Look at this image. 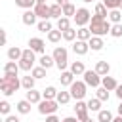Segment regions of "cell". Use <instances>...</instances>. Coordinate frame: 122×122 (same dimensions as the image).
Wrapping results in <instances>:
<instances>
[{
  "instance_id": "obj_1",
  "label": "cell",
  "mask_w": 122,
  "mask_h": 122,
  "mask_svg": "<svg viewBox=\"0 0 122 122\" xmlns=\"http://www.w3.org/2000/svg\"><path fill=\"white\" fill-rule=\"evenodd\" d=\"M111 21L109 19H103V17H99V15H92V19H90V25H88V29L92 30V36H105V34H109L111 32Z\"/></svg>"
},
{
  "instance_id": "obj_2",
  "label": "cell",
  "mask_w": 122,
  "mask_h": 122,
  "mask_svg": "<svg viewBox=\"0 0 122 122\" xmlns=\"http://www.w3.org/2000/svg\"><path fill=\"white\" fill-rule=\"evenodd\" d=\"M51 57H53L55 67L59 71H67V67H69V51H67V48L55 46V50L51 51Z\"/></svg>"
},
{
  "instance_id": "obj_3",
  "label": "cell",
  "mask_w": 122,
  "mask_h": 122,
  "mask_svg": "<svg viewBox=\"0 0 122 122\" xmlns=\"http://www.w3.org/2000/svg\"><path fill=\"white\" fill-rule=\"evenodd\" d=\"M86 90H88V86H86V82H84V80H74V82L69 86L71 97H72V99H76V101L86 97Z\"/></svg>"
},
{
  "instance_id": "obj_4",
  "label": "cell",
  "mask_w": 122,
  "mask_h": 122,
  "mask_svg": "<svg viewBox=\"0 0 122 122\" xmlns=\"http://www.w3.org/2000/svg\"><path fill=\"white\" fill-rule=\"evenodd\" d=\"M57 109H59V103H57L55 99H42V101L38 103V112L44 114V116L53 114Z\"/></svg>"
},
{
  "instance_id": "obj_5",
  "label": "cell",
  "mask_w": 122,
  "mask_h": 122,
  "mask_svg": "<svg viewBox=\"0 0 122 122\" xmlns=\"http://www.w3.org/2000/svg\"><path fill=\"white\" fill-rule=\"evenodd\" d=\"M74 23H76V27H86V25H90V19H92V13H90V10L88 8H76V13H74Z\"/></svg>"
},
{
  "instance_id": "obj_6",
  "label": "cell",
  "mask_w": 122,
  "mask_h": 122,
  "mask_svg": "<svg viewBox=\"0 0 122 122\" xmlns=\"http://www.w3.org/2000/svg\"><path fill=\"white\" fill-rule=\"evenodd\" d=\"M82 76H84V82H86V86H92V88H97V86H101V76H99L95 71H86Z\"/></svg>"
},
{
  "instance_id": "obj_7",
  "label": "cell",
  "mask_w": 122,
  "mask_h": 122,
  "mask_svg": "<svg viewBox=\"0 0 122 122\" xmlns=\"http://www.w3.org/2000/svg\"><path fill=\"white\" fill-rule=\"evenodd\" d=\"M29 48L34 51V53H44L46 51V42L42 40V38H38V36H32L30 40H29Z\"/></svg>"
},
{
  "instance_id": "obj_8",
  "label": "cell",
  "mask_w": 122,
  "mask_h": 122,
  "mask_svg": "<svg viewBox=\"0 0 122 122\" xmlns=\"http://www.w3.org/2000/svg\"><path fill=\"white\" fill-rule=\"evenodd\" d=\"M74 112H76V118L82 122V120H86L90 114H88V103H84L82 99H78L76 101V105H74Z\"/></svg>"
},
{
  "instance_id": "obj_9",
  "label": "cell",
  "mask_w": 122,
  "mask_h": 122,
  "mask_svg": "<svg viewBox=\"0 0 122 122\" xmlns=\"http://www.w3.org/2000/svg\"><path fill=\"white\" fill-rule=\"evenodd\" d=\"M32 10H34L36 17H40V19H51V13H50V6H48V4H36Z\"/></svg>"
},
{
  "instance_id": "obj_10",
  "label": "cell",
  "mask_w": 122,
  "mask_h": 122,
  "mask_svg": "<svg viewBox=\"0 0 122 122\" xmlns=\"http://www.w3.org/2000/svg\"><path fill=\"white\" fill-rule=\"evenodd\" d=\"M72 51L76 53V55H86L88 51H90V46H88V42L86 40H74V44H72Z\"/></svg>"
},
{
  "instance_id": "obj_11",
  "label": "cell",
  "mask_w": 122,
  "mask_h": 122,
  "mask_svg": "<svg viewBox=\"0 0 122 122\" xmlns=\"http://www.w3.org/2000/svg\"><path fill=\"white\" fill-rule=\"evenodd\" d=\"M36 13H34V10H25L23 11V15H21V21H23V25H27V27H32L34 23H36Z\"/></svg>"
},
{
  "instance_id": "obj_12",
  "label": "cell",
  "mask_w": 122,
  "mask_h": 122,
  "mask_svg": "<svg viewBox=\"0 0 122 122\" xmlns=\"http://www.w3.org/2000/svg\"><path fill=\"white\" fill-rule=\"evenodd\" d=\"M25 99H27V101H30L32 105H38V103L42 101V92H38V90L30 88V90H27V93H25Z\"/></svg>"
},
{
  "instance_id": "obj_13",
  "label": "cell",
  "mask_w": 122,
  "mask_h": 122,
  "mask_svg": "<svg viewBox=\"0 0 122 122\" xmlns=\"http://www.w3.org/2000/svg\"><path fill=\"white\" fill-rule=\"evenodd\" d=\"M19 65H17V61H8L6 65H4V74H8V76H17L19 74Z\"/></svg>"
},
{
  "instance_id": "obj_14",
  "label": "cell",
  "mask_w": 122,
  "mask_h": 122,
  "mask_svg": "<svg viewBox=\"0 0 122 122\" xmlns=\"http://www.w3.org/2000/svg\"><path fill=\"white\" fill-rule=\"evenodd\" d=\"M88 46H90V50H93V51H99V50H103V36H92L90 40H88Z\"/></svg>"
},
{
  "instance_id": "obj_15",
  "label": "cell",
  "mask_w": 122,
  "mask_h": 122,
  "mask_svg": "<svg viewBox=\"0 0 122 122\" xmlns=\"http://www.w3.org/2000/svg\"><path fill=\"white\" fill-rule=\"evenodd\" d=\"M99 76H107L109 72H111V65L107 63V61H97L95 63V69H93Z\"/></svg>"
},
{
  "instance_id": "obj_16",
  "label": "cell",
  "mask_w": 122,
  "mask_h": 122,
  "mask_svg": "<svg viewBox=\"0 0 122 122\" xmlns=\"http://www.w3.org/2000/svg\"><path fill=\"white\" fill-rule=\"evenodd\" d=\"M69 71H71L74 76H82V74L86 72V67H84V63H82V61H72V63H71V67H69Z\"/></svg>"
},
{
  "instance_id": "obj_17",
  "label": "cell",
  "mask_w": 122,
  "mask_h": 122,
  "mask_svg": "<svg viewBox=\"0 0 122 122\" xmlns=\"http://www.w3.org/2000/svg\"><path fill=\"white\" fill-rule=\"evenodd\" d=\"M101 86H103V88H107L109 92H114V90H116V86H118V82H116L112 76H109V74H107V76H101Z\"/></svg>"
},
{
  "instance_id": "obj_18",
  "label": "cell",
  "mask_w": 122,
  "mask_h": 122,
  "mask_svg": "<svg viewBox=\"0 0 122 122\" xmlns=\"http://www.w3.org/2000/svg\"><path fill=\"white\" fill-rule=\"evenodd\" d=\"M30 101H27V99H21V101H17V105H15V109H17V112L19 114H29L30 112Z\"/></svg>"
},
{
  "instance_id": "obj_19",
  "label": "cell",
  "mask_w": 122,
  "mask_h": 122,
  "mask_svg": "<svg viewBox=\"0 0 122 122\" xmlns=\"http://www.w3.org/2000/svg\"><path fill=\"white\" fill-rule=\"evenodd\" d=\"M21 55H23V50L17 48V46H11V48L8 50V59H10V61H19Z\"/></svg>"
},
{
  "instance_id": "obj_20",
  "label": "cell",
  "mask_w": 122,
  "mask_h": 122,
  "mask_svg": "<svg viewBox=\"0 0 122 122\" xmlns=\"http://www.w3.org/2000/svg\"><path fill=\"white\" fill-rule=\"evenodd\" d=\"M38 63H40V67H44V69H51V67L55 65L53 57H51V55H48V53H42V55H40V59H38Z\"/></svg>"
},
{
  "instance_id": "obj_21",
  "label": "cell",
  "mask_w": 122,
  "mask_h": 122,
  "mask_svg": "<svg viewBox=\"0 0 122 122\" xmlns=\"http://www.w3.org/2000/svg\"><path fill=\"white\" fill-rule=\"evenodd\" d=\"M59 80H61V86H71V84L74 82V74H72L71 71H61Z\"/></svg>"
},
{
  "instance_id": "obj_22",
  "label": "cell",
  "mask_w": 122,
  "mask_h": 122,
  "mask_svg": "<svg viewBox=\"0 0 122 122\" xmlns=\"http://www.w3.org/2000/svg\"><path fill=\"white\" fill-rule=\"evenodd\" d=\"M61 10H63V15H65V17H74V13H76V6H74L72 2L63 4V6H61Z\"/></svg>"
},
{
  "instance_id": "obj_23",
  "label": "cell",
  "mask_w": 122,
  "mask_h": 122,
  "mask_svg": "<svg viewBox=\"0 0 122 122\" xmlns=\"http://www.w3.org/2000/svg\"><path fill=\"white\" fill-rule=\"evenodd\" d=\"M36 27H38V30H40V32H46V34L53 29V25H51V21H50V19H40V21L36 23Z\"/></svg>"
},
{
  "instance_id": "obj_24",
  "label": "cell",
  "mask_w": 122,
  "mask_h": 122,
  "mask_svg": "<svg viewBox=\"0 0 122 122\" xmlns=\"http://www.w3.org/2000/svg\"><path fill=\"white\" fill-rule=\"evenodd\" d=\"M76 38L78 40H90L92 38V30L88 29V27H78V30H76Z\"/></svg>"
},
{
  "instance_id": "obj_25",
  "label": "cell",
  "mask_w": 122,
  "mask_h": 122,
  "mask_svg": "<svg viewBox=\"0 0 122 122\" xmlns=\"http://www.w3.org/2000/svg\"><path fill=\"white\" fill-rule=\"evenodd\" d=\"M72 97H71V92H57V95H55V101L59 103V105H67L69 101H71Z\"/></svg>"
},
{
  "instance_id": "obj_26",
  "label": "cell",
  "mask_w": 122,
  "mask_h": 122,
  "mask_svg": "<svg viewBox=\"0 0 122 122\" xmlns=\"http://www.w3.org/2000/svg\"><path fill=\"white\" fill-rule=\"evenodd\" d=\"M61 38H63V32H61L59 29H51V30L48 32V40H50L51 44H57Z\"/></svg>"
},
{
  "instance_id": "obj_27",
  "label": "cell",
  "mask_w": 122,
  "mask_h": 122,
  "mask_svg": "<svg viewBox=\"0 0 122 122\" xmlns=\"http://www.w3.org/2000/svg\"><path fill=\"white\" fill-rule=\"evenodd\" d=\"M34 82H36V78H34L32 74H29V76H23V78H21V88H25V90H30V88H34Z\"/></svg>"
},
{
  "instance_id": "obj_28",
  "label": "cell",
  "mask_w": 122,
  "mask_h": 122,
  "mask_svg": "<svg viewBox=\"0 0 122 122\" xmlns=\"http://www.w3.org/2000/svg\"><path fill=\"white\" fill-rule=\"evenodd\" d=\"M55 95H57L55 86H48L42 90V99H55Z\"/></svg>"
},
{
  "instance_id": "obj_29",
  "label": "cell",
  "mask_w": 122,
  "mask_h": 122,
  "mask_svg": "<svg viewBox=\"0 0 122 122\" xmlns=\"http://www.w3.org/2000/svg\"><path fill=\"white\" fill-rule=\"evenodd\" d=\"M95 97H97L99 101H109V90L103 88V86H97V88H95Z\"/></svg>"
},
{
  "instance_id": "obj_30",
  "label": "cell",
  "mask_w": 122,
  "mask_h": 122,
  "mask_svg": "<svg viewBox=\"0 0 122 122\" xmlns=\"http://www.w3.org/2000/svg\"><path fill=\"white\" fill-rule=\"evenodd\" d=\"M112 120V112L107 111V109H101L97 112V122H111Z\"/></svg>"
},
{
  "instance_id": "obj_31",
  "label": "cell",
  "mask_w": 122,
  "mask_h": 122,
  "mask_svg": "<svg viewBox=\"0 0 122 122\" xmlns=\"http://www.w3.org/2000/svg\"><path fill=\"white\" fill-rule=\"evenodd\" d=\"M109 21L111 23H122V11L120 10H109Z\"/></svg>"
},
{
  "instance_id": "obj_32",
  "label": "cell",
  "mask_w": 122,
  "mask_h": 122,
  "mask_svg": "<svg viewBox=\"0 0 122 122\" xmlns=\"http://www.w3.org/2000/svg\"><path fill=\"white\" fill-rule=\"evenodd\" d=\"M15 6L23 10H32L36 6V0H15Z\"/></svg>"
},
{
  "instance_id": "obj_33",
  "label": "cell",
  "mask_w": 122,
  "mask_h": 122,
  "mask_svg": "<svg viewBox=\"0 0 122 122\" xmlns=\"http://www.w3.org/2000/svg\"><path fill=\"white\" fill-rule=\"evenodd\" d=\"M50 13H51V19H59V17H63V10H61L59 4H51V6H50Z\"/></svg>"
},
{
  "instance_id": "obj_34",
  "label": "cell",
  "mask_w": 122,
  "mask_h": 122,
  "mask_svg": "<svg viewBox=\"0 0 122 122\" xmlns=\"http://www.w3.org/2000/svg\"><path fill=\"white\" fill-rule=\"evenodd\" d=\"M95 15H99V17H103V19H107V17H109V10L105 8V4H103V2L95 4Z\"/></svg>"
},
{
  "instance_id": "obj_35",
  "label": "cell",
  "mask_w": 122,
  "mask_h": 122,
  "mask_svg": "<svg viewBox=\"0 0 122 122\" xmlns=\"http://www.w3.org/2000/svg\"><path fill=\"white\" fill-rule=\"evenodd\" d=\"M69 27H71V17H65V15H63V17H59V19H57V29H59L61 32H63V30H67Z\"/></svg>"
},
{
  "instance_id": "obj_36",
  "label": "cell",
  "mask_w": 122,
  "mask_h": 122,
  "mask_svg": "<svg viewBox=\"0 0 122 122\" xmlns=\"http://www.w3.org/2000/svg\"><path fill=\"white\" fill-rule=\"evenodd\" d=\"M63 40H67V42H74V40H76V29L69 27L67 30H63Z\"/></svg>"
},
{
  "instance_id": "obj_37",
  "label": "cell",
  "mask_w": 122,
  "mask_h": 122,
  "mask_svg": "<svg viewBox=\"0 0 122 122\" xmlns=\"http://www.w3.org/2000/svg\"><path fill=\"white\" fill-rule=\"evenodd\" d=\"M109 34H111L112 38H120V36H122V23H112Z\"/></svg>"
},
{
  "instance_id": "obj_38",
  "label": "cell",
  "mask_w": 122,
  "mask_h": 122,
  "mask_svg": "<svg viewBox=\"0 0 122 122\" xmlns=\"http://www.w3.org/2000/svg\"><path fill=\"white\" fill-rule=\"evenodd\" d=\"M0 114H2V116L11 114V105H10L8 99H2V101H0Z\"/></svg>"
},
{
  "instance_id": "obj_39",
  "label": "cell",
  "mask_w": 122,
  "mask_h": 122,
  "mask_svg": "<svg viewBox=\"0 0 122 122\" xmlns=\"http://www.w3.org/2000/svg\"><path fill=\"white\" fill-rule=\"evenodd\" d=\"M46 71H48V69H44V67H40V65H38V67H32L30 74H32L36 80H40V78H44V76H46Z\"/></svg>"
},
{
  "instance_id": "obj_40",
  "label": "cell",
  "mask_w": 122,
  "mask_h": 122,
  "mask_svg": "<svg viewBox=\"0 0 122 122\" xmlns=\"http://www.w3.org/2000/svg\"><path fill=\"white\" fill-rule=\"evenodd\" d=\"M88 111H93V112H99V111H101V101H99L97 97H93V99H90V101H88Z\"/></svg>"
},
{
  "instance_id": "obj_41",
  "label": "cell",
  "mask_w": 122,
  "mask_h": 122,
  "mask_svg": "<svg viewBox=\"0 0 122 122\" xmlns=\"http://www.w3.org/2000/svg\"><path fill=\"white\" fill-rule=\"evenodd\" d=\"M107 10H120L122 8V0H103Z\"/></svg>"
},
{
  "instance_id": "obj_42",
  "label": "cell",
  "mask_w": 122,
  "mask_h": 122,
  "mask_svg": "<svg viewBox=\"0 0 122 122\" xmlns=\"http://www.w3.org/2000/svg\"><path fill=\"white\" fill-rule=\"evenodd\" d=\"M17 65H19V69H21V71H32V67H34V63H32V61H27V59H23V57L17 61Z\"/></svg>"
},
{
  "instance_id": "obj_43",
  "label": "cell",
  "mask_w": 122,
  "mask_h": 122,
  "mask_svg": "<svg viewBox=\"0 0 122 122\" xmlns=\"http://www.w3.org/2000/svg\"><path fill=\"white\" fill-rule=\"evenodd\" d=\"M15 92H17V88H15V86H11L10 82H6V84H4V88H2V93H4L6 97H11Z\"/></svg>"
},
{
  "instance_id": "obj_44",
  "label": "cell",
  "mask_w": 122,
  "mask_h": 122,
  "mask_svg": "<svg viewBox=\"0 0 122 122\" xmlns=\"http://www.w3.org/2000/svg\"><path fill=\"white\" fill-rule=\"evenodd\" d=\"M23 59H27V61H32V63H36V53L30 50V48H27V50H23V55H21Z\"/></svg>"
},
{
  "instance_id": "obj_45",
  "label": "cell",
  "mask_w": 122,
  "mask_h": 122,
  "mask_svg": "<svg viewBox=\"0 0 122 122\" xmlns=\"http://www.w3.org/2000/svg\"><path fill=\"white\" fill-rule=\"evenodd\" d=\"M6 42H8V34H6V30L0 27V46H6Z\"/></svg>"
},
{
  "instance_id": "obj_46",
  "label": "cell",
  "mask_w": 122,
  "mask_h": 122,
  "mask_svg": "<svg viewBox=\"0 0 122 122\" xmlns=\"http://www.w3.org/2000/svg\"><path fill=\"white\" fill-rule=\"evenodd\" d=\"M4 122H21V120H19V116H15V114H8Z\"/></svg>"
},
{
  "instance_id": "obj_47",
  "label": "cell",
  "mask_w": 122,
  "mask_h": 122,
  "mask_svg": "<svg viewBox=\"0 0 122 122\" xmlns=\"http://www.w3.org/2000/svg\"><path fill=\"white\" fill-rule=\"evenodd\" d=\"M46 122H61V120H59V118L55 116V112H53V114H48V116H46Z\"/></svg>"
},
{
  "instance_id": "obj_48",
  "label": "cell",
  "mask_w": 122,
  "mask_h": 122,
  "mask_svg": "<svg viewBox=\"0 0 122 122\" xmlns=\"http://www.w3.org/2000/svg\"><path fill=\"white\" fill-rule=\"evenodd\" d=\"M61 122H80V120H78L76 116H65V118H63Z\"/></svg>"
},
{
  "instance_id": "obj_49",
  "label": "cell",
  "mask_w": 122,
  "mask_h": 122,
  "mask_svg": "<svg viewBox=\"0 0 122 122\" xmlns=\"http://www.w3.org/2000/svg\"><path fill=\"white\" fill-rule=\"evenodd\" d=\"M114 92H116V97H118V99H120V101H122V84H118V86H116V90H114Z\"/></svg>"
},
{
  "instance_id": "obj_50",
  "label": "cell",
  "mask_w": 122,
  "mask_h": 122,
  "mask_svg": "<svg viewBox=\"0 0 122 122\" xmlns=\"http://www.w3.org/2000/svg\"><path fill=\"white\" fill-rule=\"evenodd\" d=\"M4 84H6V78H4V76H0V92H2V88H4Z\"/></svg>"
},
{
  "instance_id": "obj_51",
  "label": "cell",
  "mask_w": 122,
  "mask_h": 122,
  "mask_svg": "<svg viewBox=\"0 0 122 122\" xmlns=\"http://www.w3.org/2000/svg\"><path fill=\"white\" fill-rule=\"evenodd\" d=\"M111 122H122V116H120V114H118V116H112Z\"/></svg>"
},
{
  "instance_id": "obj_52",
  "label": "cell",
  "mask_w": 122,
  "mask_h": 122,
  "mask_svg": "<svg viewBox=\"0 0 122 122\" xmlns=\"http://www.w3.org/2000/svg\"><path fill=\"white\" fill-rule=\"evenodd\" d=\"M69 0H55V4H59V6H63V4H67Z\"/></svg>"
},
{
  "instance_id": "obj_53",
  "label": "cell",
  "mask_w": 122,
  "mask_h": 122,
  "mask_svg": "<svg viewBox=\"0 0 122 122\" xmlns=\"http://www.w3.org/2000/svg\"><path fill=\"white\" fill-rule=\"evenodd\" d=\"M116 111H118V114L122 116V101H120V105H118V109H116Z\"/></svg>"
},
{
  "instance_id": "obj_54",
  "label": "cell",
  "mask_w": 122,
  "mask_h": 122,
  "mask_svg": "<svg viewBox=\"0 0 122 122\" xmlns=\"http://www.w3.org/2000/svg\"><path fill=\"white\" fill-rule=\"evenodd\" d=\"M36 4H46V0H36Z\"/></svg>"
},
{
  "instance_id": "obj_55",
  "label": "cell",
  "mask_w": 122,
  "mask_h": 122,
  "mask_svg": "<svg viewBox=\"0 0 122 122\" xmlns=\"http://www.w3.org/2000/svg\"><path fill=\"white\" fill-rule=\"evenodd\" d=\"M82 122H93V120H92V118L88 116V118H86V120H82Z\"/></svg>"
},
{
  "instance_id": "obj_56",
  "label": "cell",
  "mask_w": 122,
  "mask_h": 122,
  "mask_svg": "<svg viewBox=\"0 0 122 122\" xmlns=\"http://www.w3.org/2000/svg\"><path fill=\"white\" fill-rule=\"evenodd\" d=\"M82 2H84V4H90V2H93V0H82Z\"/></svg>"
},
{
  "instance_id": "obj_57",
  "label": "cell",
  "mask_w": 122,
  "mask_h": 122,
  "mask_svg": "<svg viewBox=\"0 0 122 122\" xmlns=\"http://www.w3.org/2000/svg\"><path fill=\"white\" fill-rule=\"evenodd\" d=\"M0 122H4V118H2V114H0Z\"/></svg>"
}]
</instances>
